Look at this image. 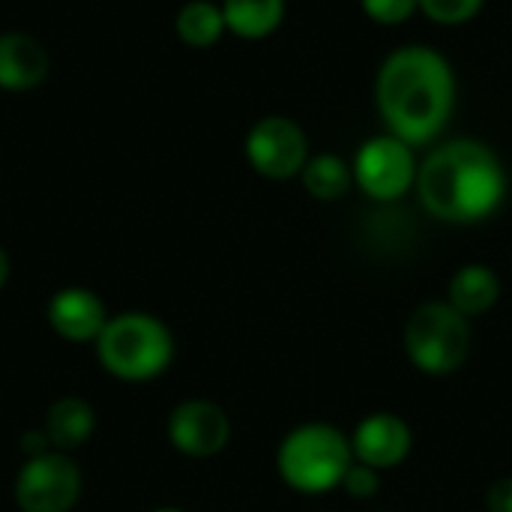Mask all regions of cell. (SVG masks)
Segmentation results:
<instances>
[{
	"label": "cell",
	"mask_w": 512,
	"mask_h": 512,
	"mask_svg": "<svg viewBox=\"0 0 512 512\" xmlns=\"http://www.w3.org/2000/svg\"><path fill=\"white\" fill-rule=\"evenodd\" d=\"M375 99L390 135L411 147H426L453 117V66L441 51L429 45L396 48L378 69Z\"/></svg>",
	"instance_id": "6da1fadb"
},
{
	"label": "cell",
	"mask_w": 512,
	"mask_h": 512,
	"mask_svg": "<svg viewBox=\"0 0 512 512\" xmlns=\"http://www.w3.org/2000/svg\"><path fill=\"white\" fill-rule=\"evenodd\" d=\"M417 198L423 210L447 225H477L507 201V168L501 156L477 141L456 138L435 147L417 168Z\"/></svg>",
	"instance_id": "7a4b0ae2"
},
{
	"label": "cell",
	"mask_w": 512,
	"mask_h": 512,
	"mask_svg": "<svg viewBox=\"0 0 512 512\" xmlns=\"http://www.w3.org/2000/svg\"><path fill=\"white\" fill-rule=\"evenodd\" d=\"M351 465V435L321 420L294 426L276 450V471L297 495H327L339 489Z\"/></svg>",
	"instance_id": "3957f363"
},
{
	"label": "cell",
	"mask_w": 512,
	"mask_h": 512,
	"mask_svg": "<svg viewBox=\"0 0 512 512\" xmlns=\"http://www.w3.org/2000/svg\"><path fill=\"white\" fill-rule=\"evenodd\" d=\"M96 351L108 375L120 381H153L174 360V336L147 312H123L108 318Z\"/></svg>",
	"instance_id": "277c9868"
},
{
	"label": "cell",
	"mask_w": 512,
	"mask_h": 512,
	"mask_svg": "<svg viewBox=\"0 0 512 512\" xmlns=\"http://www.w3.org/2000/svg\"><path fill=\"white\" fill-rule=\"evenodd\" d=\"M402 345L417 372L432 378L456 375L471 357V318H465L447 300H426L408 315Z\"/></svg>",
	"instance_id": "5b68a950"
},
{
	"label": "cell",
	"mask_w": 512,
	"mask_h": 512,
	"mask_svg": "<svg viewBox=\"0 0 512 512\" xmlns=\"http://www.w3.org/2000/svg\"><path fill=\"white\" fill-rule=\"evenodd\" d=\"M417 168L414 147L390 132L369 138L351 162L354 186L381 204L405 198L417 186Z\"/></svg>",
	"instance_id": "8992f818"
},
{
	"label": "cell",
	"mask_w": 512,
	"mask_h": 512,
	"mask_svg": "<svg viewBox=\"0 0 512 512\" xmlns=\"http://www.w3.org/2000/svg\"><path fill=\"white\" fill-rule=\"evenodd\" d=\"M81 495V474L63 453H42L24 462L15 477V504L21 512H69Z\"/></svg>",
	"instance_id": "52a82bcc"
},
{
	"label": "cell",
	"mask_w": 512,
	"mask_h": 512,
	"mask_svg": "<svg viewBox=\"0 0 512 512\" xmlns=\"http://www.w3.org/2000/svg\"><path fill=\"white\" fill-rule=\"evenodd\" d=\"M246 159L267 180L300 177L309 162V141L300 123L282 114L261 117L246 135Z\"/></svg>",
	"instance_id": "ba28073f"
},
{
	"label": "cell",
	"mask_w": 512,
	"mask_h": 512,
	"mask_svg": "<svg viewBox=\"0 0 512 512\" xmlns=\"http://www.w3.org/2000/svg\"><path fill=\"white\" fill-rule=\"evenodd\" d=\"M168 441L189 459H210L231 441L228 414L207 399L180 402L168 417Z\"/></svg>",
	"instance_id": "9c48e42d"
},
{
	"label": "cell",
	"mask_w": 512,
	"mask_h": 512,
	"mask_svg": "<svg viewBox=\"0 0 512 512\" xmlns=\"http://www.w3.org/2000/svg\"><path fill=\"white\" fill-rule=\"evenodd\" d=\"M354 462H363L375 471L399 468L414 450V432L405 417L393 411H372L366 414L351 432Z\"/></svg>",
	"instance_id": "30bf717a"
},
{
	"label": "cell",
	"mask_w": 512,
	"mask_h": 512,
	"mask_svg": "<svg viewBox=\"0 0 512 512\" xmlns=\"http://www.w3.org/2000/svg\"><path fill=\"white\" fill-rule=\"evenodd\" d=\"M48 324L69 342H93L108 324L102 300L87 288H63L48 300Z\"/></svg>",
	"instance_id": "8fae6325"
},
{
	"label": "cell",
	"mask_w": 512,
	"mask_h": 512,
	"mask_svg": "<svg viewBox=\"0 0 512 512\" xmlns=\"http://www.w3.org/2000/svg\"><path fill=\"white\" fill-rule=\"evenodd\" d=\"M48 51L30 33H0V90H33L48 75Z\"/></svg>",
	"instance_id": "7c38bea8"
},
{
	"label": "cell",
	"mask_w": 512,
	"mask_h": 512,
	"mask_svg": "<svg viewBox=\"0 0 512 512\" xmlns=\"http://www.w3.org/2000/svg\"><path fill=\"white\" fill-rule=\"evenodd\" d=\"M501 300V279L489 264H465L453 273L447 285V303L465 318H480L492 312Z\"/></svg>",
	"instance_id": "4fadbf2b"
},
{
	"label": "cell",
	"mask_w": 512,
	"mask_h": 512,
	"mask_svg": "<svg viewBox=\"0 0 512 512\" xmlns=\"http://www.w3.org/2000/svg\"><path fill=\"white\" fill-rule=\"evenodd\" d=\"M45 435L51 441V447L57 450H72V447H81L93 429H96V414L93 408L84 402V399H75V396H66V399H57L48 414H45Z\"/></svg>",
	"instance_id": "5bb4252c"
},
{
	"label": "cell",
	"mask_w": 512,
	"mask_h": 512,
	"mask_svg": "<svg viewBox=\"0 0 512 512\" xmlns=\"http://www.w3.org/2000/svg\"><path fill=\"white\" fill-rule=\"evenodd\" d=\"M225 30L240 39H264L285 21V0H222Z\"/></svg>",
	"instance_id": "9a60e30c"
},
{
	"label": "cell",
	"mask_w": 512,
	"mask_h": 512,
	"mask_svg": "<svg viewBox=\"0 0 512 512\" xmlns=\"http://www.w3.org/2000/svg\"><path fill=\"white\" fill-rule=\"evenodd\" d=\"M303 189L315 198V201H339L351 192L354 186V171L351 165L336 156V153H315L309 156V162L300 171Z\"/></svg>",
	"instance_id": "2e32d148"
},
{
	"label": "cell",
	"mask_w": 512,
	"mask_h": 512,
	"mask_svg": "<svg viewBox=\"0 0 512 512\" xmlns=\"http://www.w3.org/2000/svg\"><path fill=\"white\" fill-rule=\"evenodd\" d=\"M174 27H177V36L183 45L213 48L225 33V15H222V6H216L210 0H189L180 6Z\"/></svg>",
	"instance_id": "e0dca14e"
},
{
	"label": "cell",
	"mask_w": 512,
	"mask_h": 512,
	"mask_svg": "<svg viewBox=\"0 0 512 512\" xmlns=\"http://www.w3.org/2000/svg\"><path fill=\"white\" fill-rule=\"evenodd\" d=\"M486 0H420V12L441 27H459L483 12Z\"/></svg>",
	"instance_id": "ac0fdd59"
},
{
	"label": "cell",
	"mask_w": 512,
	"mask_h": 512,
	"mask_svg": "<svg viewBox=\"0 0 512 512\" xmlns=\"http://www.w3.org/2000/svg\"><path fill=\"white\" fill-rule=\"evenodd\" d=\"M363 12L381 27H399L414 18L420 0H360Z\"/></svg>",
	"instance_id": "d6986e66"
},
{
	"label": "cell",
	"mask_w": 512,
	"mask_h": 512,
	"mask_svg": "<svg viewBox=\"0 0 512 512\" xmlns=\"http://www.w3.org/2000/svg\"><path fill=\"white\" fill-rule=\"evenodd\" d=\"M339 489H345V492H348L351 498H357V501L375 498L378 489H381V471H375V468H369V465H363V462H354V465L348 468V474H345V480H342Z\"/></svg>",
	"instance_id": "ffe728a7"
},
{
	"label": "cell",
	"mask_w": 512,
	"mask_h": 512,
	"mask_svg": "<svg viewBox=\"0 0 512 512\" xmlns=\"http://www.w3.org/2000/svg\"><path fill=\"white\" fill-rule=\"evenodd\" d=\"M486 510L512 512V477H498V480L486 489Z\"/></svg>",
	"instance_id": "44dd1931"
},
{
	"label": "cell",
	"mask_w": 512,
	"mask_h": 512,
	"mask_svg": "<svg viewBox=\"0 0 512 512\" xmlns=\"http://www.w3.org/2000/svg\"><path fill=\"white\" fill-rule=\"evenodd\" d=\"M48 447H51V441H48L45 429H39V432H27V435L21 438V453H24L27 459L48 453Z\"/></svg>",
	"instance_id": "7402d4cb"
},
{
	"label": "cell",
	"mask_w": 512,
	"mask_h": 512,
	"mask_svg": "<svg viewBox=\"0 0 512 512\" xmlns=\"http://www.w3.org/2000/svg\"><path fill=\"white\" fill-rule=\"evenodd\" d=\"M6 279H9V258H6V252L0 249V288L6 285Z\"/></svg>",
	"instance_id": "603a6c76"
},
{
	"label": "cell",
	"mask_w": 512,
	"mask_h": 512,
	"mask_svg": "<svg viewBox=\"0 0 512 512\" xmlns=\"http://www.w3.org/2000/svg\"><path fill=\"white\" fill-rule=\"evenodd\" d=\"M153 512H183V510H177V507H162V510H153Z\"/></svg>",
	"instance_id": "cb8c5ba5"
}]
</instances>
